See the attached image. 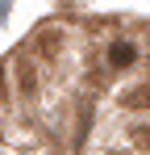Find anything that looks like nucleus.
<instances>
[{
	"label": "nucleus",
	"mask_w": 150,
	"mask_h": 155,
	"mask_svg": "<svg viewBox=\"0 0 150 155\" xmlns=\"http://www.w3.org/2000/svg\"><path fill=\"white\" fill-rule=\"evenodd\" d=\"M133 59H138V46H133V42H117V46L108 51V63H113V67H129Z\"/></svg>",
	"instance_id": "1"
},
{
	"label": "nucleus",
	"mask_w": 150,
	"mask_h": 155,
	"mask_svg": "<svg viewBox=\"0 0 150 155\" xmlns=\"http://www.w3.org/2000/svg\"><path fill=\"white\" fill-rule=\"evenodd\" d=\"M21 84H25V92H33V67L29 63H21Z\"/></svg>",
	"instance_id": "2"
}]
</instances>
